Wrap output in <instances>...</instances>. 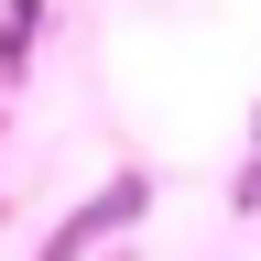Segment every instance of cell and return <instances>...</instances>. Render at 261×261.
<instances>
[{
  "mask_svg": "<svg viewBox=\"0 0 261 261\" xmlns=\"http://www.w3.org/2000/svg\"><path fill=\"white\" fill-rule=\"evenodd\" d=\"M142 207H152V174H120L109 196H87V207H76V218H65L55 240H44V261H87V240H109V228H130Z\"/></svg>",
  "mask_w": 261,
  "mask_h": 261,
  "instance_id": "obj_1",
  "label": "cell"
}]
</instances>
